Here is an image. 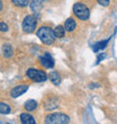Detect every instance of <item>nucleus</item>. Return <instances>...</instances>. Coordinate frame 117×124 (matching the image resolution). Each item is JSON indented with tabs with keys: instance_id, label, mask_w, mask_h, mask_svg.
<instances>
[{
	"instance_id": "nucleus-20",
	"label": "nucleus",
	"mask_w": 117,
	"mask_h": 124,
	"mask_svg": "<svg viewBox=\"0 0 117 124\" xmlns=\"http://www.w3.org/2000/svg\"><path fill=\"white\" fill-rule=\"evenodd\" d=\"M7 31H8V25L6 23L1 22L0 23V32H7Z\"/></svg>"
},
{
	"instance_id": "nucleus-8",
	"label": "nucleus",
	"mask_w": 117,
	"mask_h": 124,
	"mask_svg": "<svg viewBox=\"0 0 117 124\" xmlns=\"http://www.w3.org/2000/svg\"><path fill=\"white\" fill-rule=\"evenodd\" d=\"M28 86L27 85H20V86H17L15 88L11 89V92H10V96L13 98H17L19 97L20 95H23L26 93V90H28Z\"/></svg>"
},
{
	"instance_id": "nucleus-13",
	"label": "nucleus",
	"mask_w": 117,
	"mask_h": 124,
	"mask_svg": "<svg viewBox=\"0 0 117 124\" xmlns=\"http://www.w3.org/2000/svg\"><path fill=\"white\" fill-rule=\"evenodd\" d=\"M49 78H50V80L52 81L53 85L58 86L60 84H61V77H60V75H58V71H52L51 73H50Z\"/></svg>"
},
{
	"instance_id": "nucleus-1",
	"label": "nucleus",
	"mask_w": 117,
	"mask_h": 124,
	"mask_svg": "<svg viewBox=\"0 0 117 124\" xmlns=\"http://www.w3.org/2000/svg\"><path fill=\"white\" fill-rule=\"evenodd\" d=\"M36 35L41 39V42H43L46 45H51L53 43L55 42L56 36L55 33H54V30H52L51 27L49 26H42L39 27L37 32H36Z\"/></svg>"
},
{
	"instance_id": "nucleus-21",
	"label": "nucleus",
	"mask_w": 117,
	"mask_h": 124,
	"mask_svg": "<svg viewBox=\"0 0 117 124\" xmlns=\"http://www.w3.org/2000/svg\"><path fill=\"white\" fill-rule=\"evenodd\" d=\"M104 58H105V53H99V55L97 56V62H96V63L98 64V63H99V62H100L102 59H104Z\"/></svg>"
},
{
	"instance_id": "nucleus-7",
	"label": "nucleus",
	"mask_w": 117,
	"mask_h": 124,
	"mask_svg": "<svg viewBox=\"0 0 117 124\" xmlns=\"http://www.w3.org/2000/svg\"><path fill=\"white\" fill-rule=\"evenodd\" d=\"M47 0H32L30 2V9L34 14L41 13V10L44 8V5L46 3Z\"/></svg>"
},
{
	"instance_id": "nucleus-10",
	"label": "nucleus",
	"mask_w": 117,
	"mask_h": 124,
	"mask_svg": "<svg viewBox=\"0 0 117 124\" xmlns=\"http://www.w3.org/2000/svg\"><path fill=\"white\" fill-rule=\"evenodd\" d=\"M20 123L22 124H36L35 120L28 113H23L20 115Z\"/></svg>"
},
{
	"instance_id": "nucleus-17",
	"label": "nucleus",
	"mask_w": 117,
	"mask_h": 124,
	"mask_svg": "<svg viewBox=\"0 0 117 124\" xmlns=\"http://www.w3.org/2000/svg\"><path fill=\"white\" fill-rule=\"evenodd\" d=\"M11 112V108L8 104L5 103H0V114H9Z\"/></svg>"
},
{
	"instance_id": "nucleus-23",
	"label": "nucleus",
	"mask_w": 117,
	"mask_h": 124,
	"mask_svg": "<svg viewBox=\"0 0 117 124\" xmlns=\"http://www.w3.org/2000/svg\"><path fill=\"white\" fill-rule=\"evenodd\" d=\"M8 124H9V123H8Z\"/></svg>"
},
{
	"instance_id": "nucleus-11",
	"label": "nucleus",
	"mask_w": 117,
	"mask_h": 124,
	"mask_svg": "<svg viewBox=\"0 0 117 124\" xmlns=\"http://www.w3.org/2000/svg\"><path fill=\"white\" fill-rule=\"evenodd\" d=\"M45 109L46 111H52V109H55L58 106V101L56 98H53V99H49V101H45Z\"/></svg>"
},
{
	"instance_id": "nucleus-14",
	"label": "nucleus",
	"mask_w": 117,
	"mask_h": 124,
	"mask_svg": "<svg viewBox=\"0 0 117 124\" xmlns=\"http://www.w3.org/2000/svg\"><path fill=\"white\" fill-rule=\"evenodd\" d=\"M24 107H25V109L28 112L35 111L36 108H37V101H34V99H28V101L24 104Z\"/></svg>"
},
{
	"instance_id": "nucleus-9",
	"label": "nucleus",
	"mask_w": 117,
	"mask_h": 124,
	"mask_svg": "<svg viewBox=\"0 0 117 124\" xmlns=\"http://www.w3.org/2000/svg\"><path fill=\"white\" fill-rule=\"evenodd\" d=\"M64 28L66 32H73V31L77 28V22L74 20V18L72 17H69L68 19L64 22Z\"/></svg>"
},
{
	"instance_id": "nucleus-6",
	"label": "nucleus",
	"mask_w": 117,
	"mask_h": 124,
	"mask_svg": "<svg viewBox=\"0 0 117 124\" xmlns=\"http://www.w3.org/2000/svg\"><path fill=\"white\" fill-rule=\"evenodd\" d=\"M39 62H41V64L46 69H52L54 67V60L51 55H50V53H44L42 56H39Z\"/></svg>"
},
{
	"instance_id": "nucleus-4",
	"label": "nucleus",
	"mask_w": 117,
	"mask_h": 124,
	"mask_svg": "<svg viewBox=\"0 0 117 124\" xmlns=\"http://www.w3.org/2000/svg\"><path fill=\"white\" fill-rule=\"evenodd\" d=\"M36 27H37V18L34 15H28L24 18L23 24H22V28L25 33L30 34V33L35 32Z\"/></svg>"
},
{
	"instance_id": "nucleus-19",
	"label": "nucleus",
	"mask_w": 117,
	"mask_h": 124,
	"mask_svg": "<svg viewBox=\"0 0 117 124\" xmlns=\"http://www.w3.org/2000/svg\"><path fill=\"white\" fill-rule=\"evenodd\" d=\"M97 2L102 7H107L109 6V3H110V0H97Z\"/></svg>"
},
{
	"instance_id": "nucleus-16",
	"label": "nucleus",
	"mask_w": 117,
	"mask_h": 124,
	"mask_svg": "<svg viewBox=\"0 0 117 124\" xmlns=\"http://www.w3.org/2000/svg\"><path fill=\"white\" fill-rule=\"evenodd\" d=\"M65 28L64 26H62V25H58V26L54 28V33H55V36L56 39H62L63 36L65 35Z\"/></svg>"
},
{
	"instance_id": "nucleus-22",
	"label": "nucleus",
	"mask_w": 117,
	"mask_h": 124,
	"mask_svg": "<svg viewBox=\"0 0 117 124\" xmlns=\"http://www.w3.org/2000/svg\"><path fill=\"white\" fill-rule=\"evenodd\" d=\"M2 10V2H1V0H0V11Z\"/></svg>"
},
{
	"instance_id": "nucleus-2",
	"label": "nucleus",
	"mask_w": 117,
	"mask_h": 124,
	"mask_svg": "<svg viewBox=\"0 0 117 124\" xmlns=\"http://www.w3.org/2000/svg\"><path fill=\"white\" fill-rule=\"evenodd\" d=\"M72 11H73V15L78 19L82 20V22L88 20L89 17H90V9L88 8L87 5H85V3H82V2L74 3L73 8H72Z\"/></svg>"
},
{
	"instance_id": "nucleus-12",
	"label": "nucleus",
	"mask_w": 117,
	"mask_h": 124,
	"mask_svg": "<svg viewBox=\"0 0 117 124\" xmlns=\"http://www.w3.org/2000/svg\"><path fill=\"white\" fill-rule=\"evenodd\" d=\"M2 53L5 58H11L14 54V51H13V46L11 44L9 43H6V44H3L2 45Z\"/></svg>"
},
{
	"instance_id": "nucleus-15",
	"label": "nucleus",
	"mask_w": 117,
	"mask_h": 124,
	"mask_svg": "<svg viewBox=\"0 0 117 124\" xmlns=\"http://www.w3.org/2000/svg\"><path fill=\"white\" fill-rule=\"evenodd\" d=\"M108 42H109V39H104V41H100V42H97L94 45V51L95 52H97V51H99V50H104L105 47L107 46Z\"/></svg>"
},
{
	"instance_id": "nucleus-18",
	"label": "nucleus",
	"mask_w": 117,
	"mask_h": 124,
	"mask_svg": "<svg viewBox=\"0 0 117 124\" xmlns=\"http://www.w3.org/2000/svg\"><path fill=\"white\" fill-rule=\"evenodd\" d=\"M14 6L17 7H26L27 5H29L30 0H11Z\"/></svg>"
},
{
	"instance_id": "nucleus-3",
	"label": "nucleus",
	"mask_w": 117,
	"mask_h": 124,
	"mask_svg": "<svg viewBox=\"0 0 117 124\" xmlns=\"http://www.w3.org/2000/svg\"><path fill=\"white\" fill-rule=\"evenodd\" d=\"M70 117L64 113H52L46 115L44 124H69Z\"/></svg>"
},
{
	"instance_id": "nucleus-5",
	"label": "nucleus",
	"mask_w": 117,
	"mask_h": 124,
	"mask_svg": "<svg viewBox=\"0 0 117 124\" xmlns=\"http://www.w3.org/2000/svg\"><path fill=\"white\" fill-rule=\"evenodd\" d=\"M26 76L30 80L35 82H44L47 80V75L43 70H38V69H28L26 72Z\"/></svg>"
}]
</instances>
